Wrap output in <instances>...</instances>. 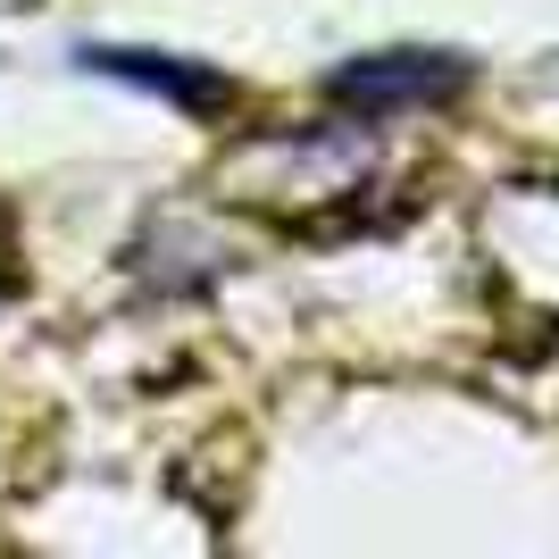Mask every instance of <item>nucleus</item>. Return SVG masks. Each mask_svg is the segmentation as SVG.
I'll return each mask as SVG.
<instances>
[{
	"mask_svg": "<svg viewBox=\"0 0 559 559\" xmlns=\"http://www.w3.org/2000/svg\"><path fill=\"white\" fill-rule=\"evenodd\" d=\"M467 84V59H443V50H384V59H359L326 84L350 109H409V100H443Z\"/></svg>",
	"mask_w": 559,
	"mask_h": 559,
	"instance_id": "1",
	"label": "nucleus"
},
{
	"mask_svg": "<svg viewBox=\"0 0 559 559\" xmlns=\"http://www.w3.org/2000/svg\"><path fill=\"white\" fill-rule=\"evenodd\" d=\"M75 59H84L93 75L134 84V93L176 100V109H192V117H210V109H226V100H234V84L217 68H201V59H167V50H109V43H84Z\"/></svg>",
	"mask_w": 559,
	"mask_h": 559,
	"instance_id": "2",
	"label": "nucleus"
}]
</instances>
